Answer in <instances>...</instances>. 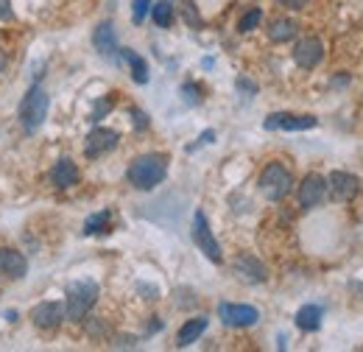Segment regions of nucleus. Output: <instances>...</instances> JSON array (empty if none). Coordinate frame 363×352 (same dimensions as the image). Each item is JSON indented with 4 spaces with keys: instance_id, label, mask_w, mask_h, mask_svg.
Segmentation results:
<instances>
[{
    "instance_id": "10",
    "label": "nucleus",
    "mask_w": 363,
    "mask_h": 352,
    "mask_svg": "<svg viewBox=\"0 0 363 352\" xmlns=\"http://www.w3.org/2000/svg\"><path fill=\"white\" fill-rule=\"evenodd\" d=\"M121 143V134L115 132V129H106V126H95L90 134H87V140H84V154L95 160V157H104V154H109L115 145Z\"/></svg>"
},
{
    "instance_id": "20",
    "label": "nucleus",
    "mask_w": 363,
    "mask_h": 352,
    "mask_svg": "<svg viewBox=\"0 0 363 352\" xmlns=\"http://www.w3.org/2000/svg\"><path fill=\"white\" fill-rule=\"evenodd\" d=\"M123 53V59L129 62V67H132V79H135L137 84H145L148 82V65H145V59L140 56V53H135V50H121Z\"/></svg>"
},
{
    "instance_id": "22",
    "label": "nucleus",
    "mask_w": 363,
    "mask_h": 352,
    "mask_svg": "<svg viewBox=\"0 0 363 352\" xmlns=\"http://www.w3.org/2000/svg\"><path fill=\"white\" fill-rule=\"evenodd\" d=\"M151 20H154L160 28H168V26L174 23V6H171L168 0L154 3V6H151Z\"/></svg>"
},
{
    "instance_id": "24",
    "label": "nucleus",
    "mask_w": 363,
    "mask_h": 352,
    "mask_svg": "<svg viewBox=\"0 0 363 352\" xmlns=\"http://www.w3.org/2000/svg\"><path fill=\"white\" fill-rule=\"evenodd\" d=\"M135 11H132V17H135V23H143L145 20V14L151 11V0H135V6H132Z\"/></svg>"
},
{
    "instance_id": "23",
    "label": "nucleus",
    "mask_w": 363,
    "mask_h": 352,
    "mask_svg": "<svg viewBox=\"0 0 363 352\" xmlns=\"http://www.w3.org/2000/svg\"><path fill=\"white\" fill-rule=\"evenodd\" d=\"M260 20H263V9H249V11L240 17L238 31H240V34H249V31H255V28L260 26Z\"/></svg>"
},
{
    "instance_id": "15",
    "label": "nucleus",
    "mask_w": 363,
    "mask_h": 352,
    "mask_svg": "<svg viewBox=\"0 0 363 352\" xmlns=\"http://www.w3.org/2000/svg\"><path fill=\"white\" fill-rule=\"evenodd\" d=\"M92 45L101 56H115L118 53V34H115V26L109 20L98 23L95 31H92Z\"/></svg>"
},
{
    "instance_id": "8",
    "label": "nucleus",
    "mask_w": 363,
    "mask_h": 352,
    "mask_svg": "<svg viewBox=\"0 0 363 352\" xmlns=\"http://www.w3.org/2000/svg\"><path fill=\"white\" fill-rule=\"evenodd\" d=\"M361 190V179L355 174H347V171H333L327 179V193L333 202H350L355 199Z\"/></svg>"
},
{
    "instance_id": "25",
    "label": "nucleus",
    "mask_w": 363,
    "mask_h": 352,
    "mask_svg": "<svg viewBox=\"0 0 363 352\" xmlns=\"http://www.w3.org/2000/svg\"><path fill=\"white\" fill-rule=\"evenodd\" d=\"M87 330H90L92 339H98V336H104V333H106V324H104L101 319H90V327H87Z\"/></svg>"
},
{
    "instance_id": "17",
    "label": "nucleus",
    "mask_w": 363,
    "mask_h": 352,
    "mask_svg": "<svg viewBox=\"0 0 363 352\" xmlns=\"http://www.w3.org/2000/svg\"><path fill=\"white\" fill-rule=\"evenodd\" d=\"M204 330H207V319H204V316L187 319L179 327V333H177V347H190V344H196V341L204 336Z\"/></svg>"
},
{
    "instance_id": "3",
    "label": "nucleus",
    "mask_w": 363,
    "mask_h": 352,
    "mask_svg": "<svg viewBox=\"0 0 363 352\" xmlns=\"http://www.w3.org/2000/svg\"><path fill=\"white\" fill-rule=\"evenodd\" d=\"M48 109H50V98L40 84L26 92V98L20 101V126L26 134H34L43 129V123L48 121Z\"/></svg>"
},
{
    "instance_id": "2",
    "label": "nucleus",
    "mask_w": 363,
    "mask_h": 352,
    "mask_svg": "<svg viewBox=\"0 0 363 352\" xmlns=\"http://www.w3.org/2000/svg\"><path fill=\"white\" fill-rule=\"evenodd\" d=\"M98 282L95 280H76L67 285V299H65V310H67V321H84L92 305L98 302Z\"/></svg>"
},
{
    "instance_id": "14",
    "label": "nucleus",
    "mask_w": 363,
    "mask_h": 352,
    "mask_svg": "<svg viewBox=\"0 0 363 352\" xmlns=\"http://www.w3.org/2000/svg\"><path fill=\"white\" fill-rule=\"evenodd\" d=\"M28 271V260L23 252L17 249H9V246H0V274L9 277V280H23Z\"/></svg>"
},
{
    "instance_id": "11",
    "label": "nucleus",
    "mask_w": 363,
    "mask_h": 352,
    "mask_svg": "<svg viewBox=\"0 0 363 352\" xmlns=\"http://www.w3.org/2000/svg\"><path fill=\"white\" fill-rule=\"evenodd\" d=\"M296 196H299V204H302L305 210L318 207V204L324 202V196H327V179H324L321 174H308L302 182H299Z\"/></svg>"
},
{
    "instance_id": "7",
    "label": "nucleus",
    "mask_w": 363,
    "mask_h": 352,
    "mask_svg": "<svg viewBox=\"0 0 363 352\" xmlns=\"http://www.w3.org/2000/svg\"><path fill=\"white\" fill-rule=\"evenodd\" d=\"M218 319L227 327H252L260 321V310L252 305H240V302H221L218 305Z\"/></svg>"
},
{
    "instance_id": "33",
    "label": "nucleus",
    "mask_w": 363,
    "mask_h": 352,
    "mask_svg": "<svg viewBox=\"0 0 363 352\" xmlns=\"http://www.w3.org/2000/svg\"><path fill=\"white\" fill-rule=\"evenodd\" d=\"M6 67H9V56H6L3 50H0V76L6 73Z\"/></svg>"
},
{
    "instance_id": "18",
    "label": "nucleus",
    "mask_w": 363,
    "mask_h": 352,
    "mask_svg": "<svg viewBox=\"0 0 363 352\" xmlns=\"http://www.w3.org/2000/svg\"><path fill=\"white\" fill-rule=\"evenodd\" d=\"M299 34V26H296V20H291V17H277L269 23V40L272 43H291L294 37Z\"/></svg>"
},
{
    "instance_id": "27",
    "label": "nucleus",
    "mask_w": 363,
    "mask_h": 352,
    "mask_svg": "<svg viewBox=\"0 0 363 352\" xmlns=\"http://www.w3.org/2000/svg\"><path fill=\"white\" fill-rule=\"evenodd\" d=\"M182 95H184L187 104H199V101H201V98H199V89H193V84H184V87H182Z\"/></svg>"
},
{
    "instance_id": "31",
    "label": "nucleus",
    "mask_w": 363,
    "mask_h": 352,
    "mask_svg": "<svg viewBox=\"0 0 363 352\" xmlns=\"http://www.w3.org/2000/svg\"><path fill=\"white\" fill-rule=\"evenodd\" d=\"M213 137H216L213 132H204L201 137H199V140H196V145H190V151H193V148H199V145H207V143H213Z\"/></svg>"
},
{
    "instance_id": "19",
    "label": "nucleus",
    "mask_w": 363,
    "mask_h": 352,
    "mask_svg": "<svg viewBox=\"0 0 363 352\" xmlns=\"http://www.w3.org/2000/svg\"><path fill=\"white\" fill-rule=\"evenodd\" d=\"M321 313L324 310L318 308V305H302V308L296 310V327L299 330H308V333H313L321 327Z\"/></svg>"
},
{
    "instance_id": "16",
    "label": "nucleus",
    "mask_w": 363,
    "mask_h": 352,
    "mask_svg": "<svg viewBox=\"0 0 363 352\" xmlns=\"http://www.w3.org/2000/svg\"><path fill=\"white\" fill-rule=\"evenodd\" d=\"M50 182H53L59 190H67V187H73V185L79 182V165H76L73 160L62 157V160L53 165V171H50Z\"/></svg>"
},
{
    "instance_id": "1",
    "label": "nucleus",
    "mask_w": 363,
    "mask_h": 352,
    "mask_svg": "<svg viewBox=\"0 0 363 352\" xmlns=\"http://www.w3.org/2000/svg\"><path fill=\"white\" fill-rule=\"evenodd\" d=\"M168 176V157L165 154H140L129 163L126 179L135 190H154Z\"/></svg>"
},
{
    "instance_id": "26",
    "label": "nucleus",
    "mask_w": 363,
    "mask_h": 352,
    "mask_svg": "<svg viewBox=\"0 0 363 352\" xmlns=\"http://www.w3.org/2000/svg\"><path fill=\"white\" fill-rule=\"evenodd\" d=\"M112 109V98H106V101H101V106H95V112H92V121H101L106 112Z\"/></svg>"
},
{
    "instance_id": "12",
    "label": "nucleus",
    "mask_w": 363,
    "mask_h": 352,
    "mask_svg": "<svg viewBox=\"0 0 363 352\" xmlns=\"http://www.w3.org/2000/svg\"><path fill=\"white\" fill-rule=\"evenodd\" d=\"M321 59H324V45H321L318 37H305V40H299L296 48H294V62L302 70H313Z\"/></svg>"
},
{
    "instance_id": "29",
    "label": "nucleus",
    "mask_w": 363,
    "mask_h": 352,
    "mask_svg": "<svg viewBox=\"0 0 363 352\" xmlns=\"http://www.w3.org/2000/svg\"><path fill=\"white\" fill-rule=\"evenodd\" d=\"M132 118H135V129H148V115L145 112L132 109Z\"/></svg>"
},
{
    "instance_id": "30",
    "label": "nucleus",
    "mask_w": 363,
    "mask_h": 352,
    "mask_svg": "<svg viewBox=\"0 0 363 352\" xmlns=\"http://www.w3.org/2000/svg\"><path fill=\"white\" fill-rule=\"evenodd\" d=\"M0 20H14V11H11L9 0H0Z\"/></svg>"
},
{
    "instance_id": "6",
    "label": "nucleus",
    "mask_w": 363,
    "mask_h": 352,
    "mask_svg": "<svg viewBox=\"0 0 363 352\" xmlns=\"http://www.w3.org/2000/svg\"><path fill=\"white\" fill-rule=\"evenodd\" d=\"M269 132H308L316 129L318 121L313 115H294V112H274L263 121Z\"/></svg>"
},
{
    "instance_id": "21",
    "label": "nucleus",
    "mask_w": 363,
    "mask_h": 352,
    "mask_svg": "<svg viewBox=\"0 0 363 352\" xmlns=\"http://www.w3.org/2000/svg\"><path fill=\"white\" fill-rule=\"evenodd\" d=\"M109 221H112V210L95 213V216H90V219L84 221V235H104L106 226H109Z\"/></svg>"
},
{
    "instance_id": "4",
    "label": "nucleus",
    "mask_w": 363,
    "mask_h": 352,
    "mask_svg": "<svg viewBox=\"0 0 363 352\" xmlns=\"http://www.w3.org/2000/svg\"><path fill=\"white\" fill-rule=\"evenodd\" d=\"M257 187L269 202H282L294 190V176L282 163H269L257 179Z\"/></svg>"
},
{
    "instance_id": "5",
    "label": "nucleus",
    "mask_w": 363,
    "mask_h": 352,
    "mask_svg": "<svg viewBox=\"0 0 363 352\" xmlns=\"http://www.w3.org/2000/svg\"><path fill=\"white\" fill-rule=\"evenodd\" d=\"M190 235H193V243L201 249V255H204L207 260L224 263V252H221V246H218V241H216V235H213V229H210V221H207V216H204L201 210L193 213Z\"/></svg>"
},
{
    "instance_id": "9",
    "label": "nucleus",
    "mask_w": 363,
    "mask_h": 352,
    "mask_svg": "<svg viewBox=\"0 0 363 352\" xmlns=\"http://www.w3.org/2000/svg\"><path fill=\"white\" fill-rule=\"evenodd\" d=\"M235 274L243 280V282H249V285H260V282H266L269 280V268L263 265L260 258H255V255H249V252H240L238 258H235Z\"/></svg>"
},
{
    "instance_id": "32",
    "label": "nucleus",
    "mask_w": 363,
    "mask_h": 352,
    "mask_svg": "<svg viewBox=\"0 0 363 352\" xmlns=\"http://www.w3.org/2000/svg\"><path fill=\"white\" fill-rule=\"evenodd\" d=\"M279 6H285V9H302L308 0H277Z\"/></svg>"
},
{
    "instance_id": "28",
    "label": "nucleus",
    "mask_w": 363,
    "mask_h": 352,
    "mask_svg": "<svg viewBox=\"0 0 363 352\" xmlns=\"http://www.w3.org/2000/svg\"><path fill=\"white\" fill-rule=\"evenodd\" d=\"M135 344H137L135 336H121V339H118V341H115L112 347H118V350H132Z\"/></svg>"
},
{
    "instance_id": "13",
    "label": "nucleus",
    "mask_w": 363,
    "mask_h": 352,
    "mask_svg": "<svg viewBox=\"0 0 363 352\" xmlns=\"http://www.w3.org/2000/svg\"><path fill=\"white\" fill-rule=\"evenodd\" d=\"M65 319H67V310H65L62 302H40L37 308L31 310V321L40 330H56Z\"/></svg>"
}]
</instances>
